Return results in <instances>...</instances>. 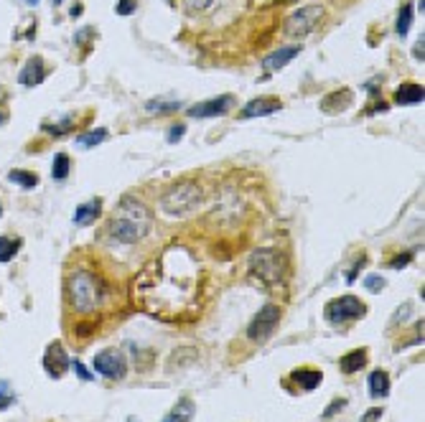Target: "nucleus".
Here are the masks:
<instances>
[{
    "mask_svg": "<svg viewBox=\"0 0 425 422\" xmlns=\"http://www.w3.org/2000/svg\"><path fill=\"white\" fill-rule=\"evenodd\" d=\"M150 221H153V217H150V209H148L146 203L135 199V196H123L120 203H117L115 217L107 224V232L117 242L135 244L148 234Z\"/></svg>",
    "mask_w": 425,
    "mask_h": 422,
    "instance_id": "nucleus-1",
    "label": "nucleus"
},
{
    "mask_svg": "<svg viewBox=\"0 0 425 422\" xmlns=\"http://www.w3.org/2000/svg\"><path fill=\"white\" fill-rule=\"evenodd\" d=\"M107 295H110L107 283L90 270H77L69 277V301L77 313H95L97 308H102Z\"/></svg>",
    "mask_w": 425,
    "mask_h": 422,
    "instance_id": "nucleus-2",
    "label": "nucleus"
},
{
    "mask_svg": "<svg viewBox=\"0 0 425 422\" xmlns=\"http://www.w3.org/2000/svg\"><path fill=\"white\" fill-rule=\"evenodd\" d=\"M204 199V191L191 183V181H181L173 188H168L161 199V209L168 217H176V219H184L188 214H194L199 209V203Z\"/></svg>",
    "mask_w": 425,
    "mask_h": 422,
    "instance_id": "nucleus-3",
    "label": "nucleus"
},
{
    "mask_svg": "<svg viewBox=\"0 0 425 422\" xmlns=\"http://www.w3.org/2000/svg\"><path fill=\"white\" fill-rule=\"evenodd\" d=\"M250 272H253L260 283L278 285L280 280H283V272H286V265H283L280 252H275V250L253 252V257H250Z\"/></svg>",
    "mask_w": 425,
    "mask_h": 422,
    "instance_id": "nucleus-4",
    "label": "nucleus"
},
{
    "mask_svg": "<svg viewBox=\"0 0 425 422\" xmlns=\"http://www.w3.org/2000/svg\"><path fill=\"white\" fill-rule=\"evenodd\" d=\"M321 21H324V8H321V6H303V8H298L295 13H290V16L286 18L283 28H286L288 36L303 39V36H308V33L316 31L321 26Z\"/></svg>",
    "mask_w": 425,
    "mask_h": 422,
    "instance_id": "nucleus-5",
    "label": "nucleus"
},
{
    "mask_svg": "<svg viewBox=\"0 0 425 422\" xmlns=\"http://www.w3.org/2000/svg\"><path fill=\"white\" fill-rule=\"evenodd\" d=\"M280 323V308L278 305H262L260 313L253 318V323H250V328H247V339L250 341H268L270 336L275 333V328H278Z\"/></svg>",
    "mask_w": 425,
    "mask_h": 422,
    "instance_id": "nucleus-6",
    "label": "nucleus"
},
{
    "mask_svg": "<svg viewBox=\"0 0 425 422\" xmlns=\"http://www.w3.org/2000/svg\"><path fill=\"white\" fill-rule=\"evenodd\" d=\"M364 303L354 295H344V298H336L326 305V318L334 325L349 323V321H357V318L364 316Z\"/></svg>",
    "mask_w": 425,
    "mask_h": 422,
    "instance_id": "nucleus-7",
    "label": "nucleus"
},
{
    "mask_svg": "<svg viewBox=\"0 0 425 422\" xmlns=\"http://www.w3.org/2000/svg\"><path fill=\"white\" fill-rule=\"evenodd\" d=\"M92 366H95V372L107 376V379H123L125 372H128L125 356L120 351H112V349L99 351L97 356H95V361H92Z\"/></svg>",
    "mask_w": 425,
    "mask_h": 422,
    "instance_id": "nucleus-8",
    "label": "nucleus"
},
{
    "mask_svg": "<svg viewBox=\"0 0 425 422\" xmlns=\"http://www.w3.org/2000/svg\"><path fill=\"white\" fill-rule=\"evenodd\" d=\"M69 366H72V359H69L64 346L59 341L49 343V349L43 354V369L49 372V376H54V379L64 376V374L69 372Z\"/></svg>",
    "mask_w": 425,
    "mask_h": 422,
    "instance_id": "nucleus-9",
    "label": "nucleus"
},
{
    "mask_svg": "<svg viewBox=\"0 0 425 422\" xmlns=\"http://www.w3.org/2000/svg\"><path fill=\"white\" fill-rule=\"evenodd\" d=\"M235 105V97L232 94H221L217 99H206V102H199L194 105L191 110H186L188 117H194V120H201V117H219V114H227V110H232Z\"/></svg>",
    "mask_w": 425,
    "mask_h": 422,
    "instance_id": "nucleus-10",
    "label": "nucleus"
},
{
    "mask_svg": "<svg viewBox=\"0 0 425 422\" xmlns=\"http://www.w3.org/2000/svg\"><path fill=\"white\" fill-rule=\"evenodd\" d=\"M43 79H46V64H43L41 57H31L23 64L21 74H18V81H21L23 87H36V84H41Z\"/></svg>",
    "mask_w": 425,
    "mask_h": 422,
    "instance_id": "nucleus-11",
    "label": "nucleus"
},
{
    "mask_svg": "<svg viewBox=\"0 0 425 422\" xmlns=\"http://www.w3.org/2000/svg\"><path fill=\"white\" fill-rule=\"evenodd\" d=\"M280 107L283 105H280L278 97H257L242 107V117H245V120H250V117H265V114L278 112Z\"/></svg>",
    "mask_w": 425,
    "mask_h": 422,
    "instance_id": "nucleus-12",
    "label": "nucleus"
},
{
    "mask_svg": "<svg viewBox=\"0 0 425 422\" xmlns=\"http://www.w3.org/2000/svg\"><path fill=\"white\" fill-rule=\"evenodd\" d=\"M298 54H301V46H283V49L273 51V54H268V57L262 59V69L265 72H278L288 61H293Z\"/></svg>",
    "mask_w": 425,
    "mask_h": 422,
    "instance_id": "nucleus-13",
    "label": "nucleus"
},
{
    "mask_svg": "<svg viewBox=\"0 0 425 422\" xmlns=\"http://www.w3.org/2000/svg\"><path fill=\"white\" fill-rule=\"evenodd\" d=\"M99 211H102V201L99 199H92L87 203H79L77 211H74V224H79V227H87L92 221L99 217Z\"/></svg>",
    "mask_w": 425,
    "mask_h": 422,
    "instance_id": "nucleus-14",
    "label": "nucleus"
},
{
    "mask_svg": "<svg viewBox=\"0 0 425 422\" xmlns=\"http://www.w3.org/2000/svg\"><path fill=\"white\" fill-rule=\"evenodd\" d=\"M423 97V84H400L397 92H395V102L397 105H420Z\"/></svg>",
    "mask_w": 425,
    "mask_h": 422,
    "instance_id": "nucleus-15",
    "label": "nucleus"
},
{
    "mask_svg": "<svg viewBox=\"0 0 425 422\" xmlns=\"http://www.w3.org/2000/svg\"><path fill=\"white\" fill-rule=\"evenodd\" d=\"M293 382L298 384L301 390L311 392L324 382V374H321L319 369H308V366H303V369H295L293 372Z\"/></svg>",
    "mask_w": 425,
    "mask_h": 422,
    "instance_id": "nucleus-16",
    "label": "nucleus"
},
{
    "mask_svg": "<svg viewBox=\"0 0 425 422\" xmlns=\"http://www.w3.org/2000/svg\"><path fill=\"white\" fill-rule=\"evenodd\" d=\"M367 364V351L364 349H357V351H349V354H344L342 361H339V366H342L344 374H354L359 372L362 366Z\"/></svg>",
    "mask_w": 425,
    "mask_h": 422,
    "instance_id": "nucleus-17",
    "label": "nucleus"
},
{
    "mask_svg": "<svg viewBox=\"0 0 425 422\" xmlns=\"http://www.w3.org/2000/svg\"><path fill=\"white\" fill-rule=\"evenodd\" d=\"M352 99L354 97H352V92L349 90H339V92H334V94H328V97L321 102V110H324V112H331V105L336 102L334 112H342V110H346V107L352 105Z\"/></svg>",
    "mask_w": 425,
    "mask_h": 422,
    "instance_id": "nucleus-18",
    "label": "nucleus"
},
{
    "mask_svg": "<svg viewBox=\"0 0 425 422\" xmlns=\"http://www.w3.org/2000/svg\"><path fill=\"white\" fill-rule=\"evenodd\" d=\"M194 410H197V407H194V402H191V399H179V402H176V407H173L171 412H168V417H166L164 422H188L191 420V414H194Z\"/></svg>",
    "mask_w": 425,
    "mask_h": 422,
    "instance_id": "nucleus-19",
    "label": "nucleus"
},
{
    "mask_svg": "<svg viewBox=\"0 0 425 422\" xmlns=\"http://www.w3.org/2000/svg\"><path fill=\"white\" fill-rule=\"evenodd\" d=\"M369 394L372 397H387L390 394V376L384 372H375L369 374Z\"/></svg>",
    "mask_w": 425,
    "mask_h": 422,
    "instance_id": "nucleus-20",
    "label": "nucleus"
},
{
    "mask_svg": "<svg viewBox=\"0 0 425 422\" xmlns=\"http://www.w3.org/2000/svg\"><path fill=\"white\" fill-rule=\"evenodd\" d=\"M179 107H181L179 99H176V102H173V99H150L146 105V110L150 114H171V112H176Z\"/></svg>",
    "mask_w": 425,
    "mask_h": 422,
    "instance_id": "nucleus-21",
    "label": "nucleus"
},
{
    "mask_svg": "<svg viewBox=\"0 0 425 422\" xmlns=\"http://www.w3.org/2000/svg\"><path fill=\"white\" fill-rule=\"evenodd\" d=\"M107 140V130L105 128H97V130H90V132H82V135H77V145L79 148H92V145H99V143H105Z\"/></svg>",
    "mask_w": 425,
    "mask_h": 422,
    "instance_id": "nucleus-22",
    "label": "nucleus"
},
{
    "mask_svg": "<svg viewBox=\"0 0 425 422\" xmlns=\"http://www.w3.org/2000/svg\"><path fill=\"white\" fill-rule=\"evenodd\" d=\"M21 250V239L13 237H0V262H10Z\"/></svg>",
    "mask_w": 425,
    "mask_h": 422,
    "instance_id": "nucleus-23",
    "label": "nucleus"
},
{
    "mask_svg": "<svg viewBox=\"0 0 425 422\" xmlns=\"http://www.w3.org/2000/svg\"><path fill=\"white\" fill-rule=\"evenodd\" d=\"M8 181L10 183H16V186H21V188H33L36 183H39V176H36V173H28V171L16 168V171L8 173Z\"/></svg>",
    "mask_w": 425,
    "mask_h": 422,
    "instance_id": "nucleus-24",
    "label": "nucleus"
},
{
    "mask_svg": "<svg viewBox=\"0 0 425 422\" xmlns=\"http://www.w3.org/2000/svg\"><path fill=\"white\" fill-rule=\"evenodd\" d=\"M410 26H413V6H402L400 16H397V23H395V33L402 39V36H408Z\"/></svg>",
    "mask_w": 425,
    "mask_h": 422,
    "instance_id": "nucleus-25",
    "label": "nucleus"
},
{
    "mask_svg": "<svg viewBox=\"0 0 425 422\" xmlns=\"http://www.w3.org/2000/svg\"><path fill=\"white\" fill-rule=\"evenodd\" d=\"M51 176L57 181H64L69 176V155L66 153H59L54 158V165H51Z\"/></svg>",
    "mask_w": 425,
    "mask_h": 422,
    "instance_id": "nucleus-26",
    "label": "nucleus"
},
{
    "mask_svg": "<svg viewBox=\"0 0 425 422\" xmlns=\"http://www.w3.org/2000/svg\"><path fill=\"white\" fill-rule=\"evenodd\" d=\"M74 125V117H64L61 122H51V125H43V132H49V135H64V132L72 130Z\"/></svg>",
    "mask_w": 425,
    "mask_h": 422,
    "instance_id": "nucleus-27",
    "label": "nucleus"
},
{
    "mask_svg": "<svg viewBox=\"0 0 425 422\" xmlns=\"http://www.w3.org/2000/svg\"><path fill=\"white\" fill-rule=\"evenodd\" d=\"M13 402H16V394H13V390H10V384L6 382V379H0V412L8 410Z\"/></svg>",
    "mask_w": 425,
    "mask_h": 422,
    "instance_id": "nucleus-28",
    "label": "nucleus"
},
{
    "mask_svg": "<svg viewBox=\"0 0 425 422\" xmlns=\"http://www.w3.org/2000/svg\"><path fill=\"white\" fill-rule=\"evenodd\" d=\"M184 132H186V128H184V125H173V128H168V135H166V140H168V143H179L181 138H184Z\"/></svg>",
    "mask_w": 425,
    "mask_h": 422,
    "instance_id": "nucleus-29",
    "label": "nucleus"
},
{
    "mask_svg": "<svg viewBox=\"0 0 425 422\" xmlns=\"http://www.w3.org/2000/svg\"><path fill=\"white\" fill-rule=\"evenodd\" d=\"M117 13H120V16L135 13V0H120V3H117Z\"/></svg>",
    "mask_w": 425,
    "mask_h": 422,
    "instance_id": "nucleus-30",
    "label": "nucleus"
},
{
    "mask_svg": "<svg viewBox=\"0 0 425 422\" xmlns=\"http://www.w3.org/2000/svg\"><path fill=\"white\" fill-rule=\"evenodd\" d=\"M184 6L188 10H206L212 6V0H184Z\"/></svg>",
    "mask_w": 425,
    "mask_h": 422,
    "instance_id": "nucleus-31",
    "label": "nucleus"
},
{
    "mask_svg": "<svg viewBox=\"0 0 425 422\" xmlns=\"http://www.w3.org/2000/svg\"><path fill=\"white\" fill-rule=\"evenodd\" d=\"M364 285H367L369 290H375V292H379L384 288V280L382 277H377V275H369L367 280H364Z\"/></svg>",
    "mask_w": 425,
    "mask_h": 422,
    "instance_id": "nucleus-32",
    "label": "nucleus"
},
{
    "mask_svg": "<svg viewBox=\"0 0 425 422\" xmlns=\"http://www.w3.org/2000/svg\"><path fill=\"white\" fill-rule=\"evenodd\" d=\"M410 260H413V252H405L402 257H395V260H390V268H393V270H397V268H405V265H408Z\"/></svg>",
    "mask_w": 425,
    "mask_h": 422,
    "instance_id": "nucleus-33",
    "label": "nucleus"
},
{
    "mask_svg": "<svg viewBox=\"0 0 425 422\" xmlns=\"http://www.w3.org/2000/svg\"><path fill=\"white\" fill-rule=\"evenodd\" d=\"M74 369H77V374H79V379H84V382H90L92 374L87 372V366L82 364V361H74Z\"/></svg>",
    "mask_w": 425,
    "mask_h": 422,
    "instance_id": "nucleus-34",
    "label": "nucleus"
},
{
    "mask_svg": "<svg viewBox=\"0 0 425 422\" xmlns=\"http://www.w3.org/2000/svg\"><path fill=\"white\" fill-rule=\"evenodd\" d=\"M423 46H425V39H423V36H420V39H417V43H415V49H413V57H415L417 61H423V59H425Z\"/></svg>",
    "mask_w": 425,
    "mask_h": 422,
    "instance_id": "nucleus-35",
    "label": "nucleus"
},
{
    "mask_svg": "<svg viewBox=\"0 0 425 422\" xmlns=\"http://www.w3.org/2000/svg\"><path fill=\"white\" fill-rule=\"evenodd\" d=\"M344 407V399H336V402H331V405L326 407V412H324V417H331V414L336 412V410H342Z\"/></svg>",
    "mask_w": 425,
    "mask_h": 422,
    "instance_id": "nucleus-36",
    "label": "nucleus"
},
{
    "mask_svg": "<svg viewBox=\"0 0 425 422\" xmlns=\"http://www.w3.org/2000/svg\"><path fill=\"white\" fill-rule=\"evenodd\" d=\"M379 414H382V410H377V407H375V410H369L367 417H364L362 422H375V420H379Z\"/></svg>",
    "mask_w": 425,
    "mask_h": 422,
    "instance_id": "nucleus-37",
    "label": "nucleus"
},
{
    "mask_svg": "<svg viewBox=\"0 0 425 422\" xmlns=\"http://www.w3.org/2000/svg\"><path fill=\"white\" fill-rule=\"evenodd\" d=\"M362 265H364V257H362L359 265H357V268H354V270H359ZM354 277H357V272H349V275H346V280H349V283H354Z\"/></svg>",
    "mask_w": 425,
    "mask_h": 422,
    "instance_id": "nucleus-38",
    "label": "nucleus"
},
{
    "mask_svg": "<svg viewBox=\"0 0 425 422\" xmlns=\"http://www.w3.org/2000/svg\"><path fill=\"white\" fill-rule=\"evenodd\" d=\"M69 13H72V18H74V16H79V13H82V6H74V8L69 10Z\"/></svg>",
    "mask_w": 425,
    "mask_h": 422,
    "instance_id": "nucleus-39",
    "label": "nucleus"
},
{
    "mask_svg": "<svg viewBox=\"0 0 425 422\" xmlns=\"http://www.w3.org/2000/svg\"><path fill=\"white\" fill-rule=\"evenodd\" d=\"M23 3H26V6H31V8H33V6H39L41 0H23Z\"/></svg>",
    "mask_w": 425,
    "mask_h": 422,
    "instance_id": "nucleus-40",
    "label": "nucleus"
},
{
    "mask_svg": "<svg viewBox=\"0 0 425 422\" xmlns=\"http://www.w3.org/2000/svg\"><path fill=\"white\" fill-rule=\"evenodd\" d=\"M417 6H420V13H423V6H425V0H417Z\"/></svg>",
    "mask_w": 425,
    "mask_h": 422,
    "instance_id": "nucleus-41",
    "label": "nucleus"
},
{
    "mask_svg": "<svg viewBox=\"0 0 425 422\" xmlns=\"http://www.w3.org/2000/svg\"><path fill=\"white\" fill-rule=\"evenodd\" d=\"M3 122H6V114H3V112H0V125H3Z\"/></svg>",
    "mask_w": 425,
    "mask_h": 422,
    "instance_id": "nucleus-42",
    "label": "nucleus"
},
{
    "mask_svg": "<svg viewBox=\"0 0 425 422\" xmlns=\"http://www.w3.org/2000/svg\"><path fill=\"white\" fill-rule=\"evenodd\" d=\"M51 3H54V6H59V3H64V0H51Z\"/></svg>",
    "mask_w": 425,
    "mask_h": 422,
    "instance_id": "nucleus-43",
    "label": "nucleus"
},
{
    "mask_svg": "<svg viewBox=\"0 0 425 422\" xmlns=\"http://www.w3.org/2000/svg\"><path fill=\"white\" fill-rule=\"evenodd\" d=\"M0 217H3V209H0Z\"/></svg>",
    "mask_w": 425,
    "mask_h": 422,
    "instance_id": "nucleus-44",
    "label": "nucleus"
},
{
    "mask_svg": "<svg viewBox=\"0 0 425 422\" xmlns=\"http://www.w3.org/2000/svg\"><path fill=\"white\" fill-rule=\"evenodd\" d=\"M130 422H132V420H130Z\"/></svg>",
    "mask_w": 425,
    "mask_h": 422,
    "instance_id": "nucleus-45",
    "label": "nucleus"
}]
</instances>
